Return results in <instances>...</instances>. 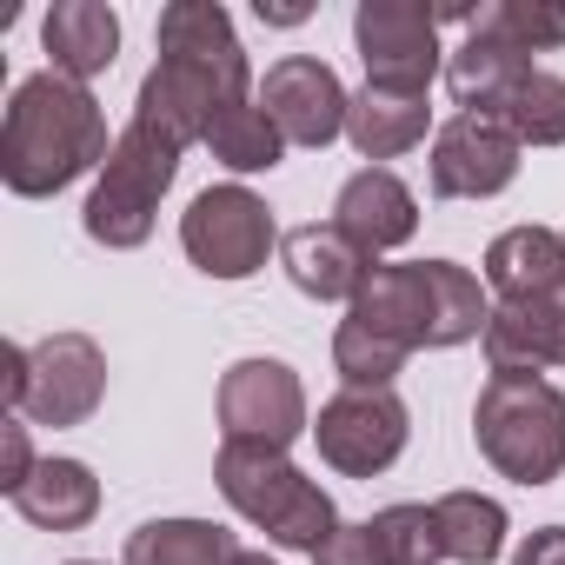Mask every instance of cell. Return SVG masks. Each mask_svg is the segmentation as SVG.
<instances>
[{"mask_svg": "<svg viewBox=\"0 0 565 565\" xmlns=\"http://www.w3.org/2000/svg\"><path fill=\"white\" fill-rule=\"evenodd\" d=\"M153 67L134 94V127L167 140L173 153L206 147L213 120L239 100H253V61L233 34V14L220 0H173L153 28Z\"/></svg>", "mask_w": 565, "mask_h": 565, "instance_id": "1", "label": "cell"}, {"mask_svg": "<svg viewBox=\"0 0 565 565\" xmlns=\"http://www.w3.org/2000/svg\"><path fill=\"white\" fill-rule=\"evenodd\" d=\"M114 140L120 134H107L100 100L81 81L41 67L14 87L8 120H0V180L14 200H54L74 180L100 173Z\"/></svg>", "mask_w": 565, "mask_h": 565, "instance_id": "2", "label": "cell"}, {"mask_svg": "<svg viewBox=\"0 0 565 565\" xmlns=\"http://www.w3.org/2000/svg\"><path fill=\"white\" fill-rule=\"evenodd\" d=\"M213 486H220V499L253 525V532H266V545H279V552H320L347 519H340V505H333V492L313 479V472H300L287 452H273V446H239V439H220V452H213Z\"/></svg>", "mask_w": 565, "mask_h": 565, "instance_id": "3", "label": "cell"}, {"mask_svg": "<svg viewBox=\"0 0 565 565\" xmlns=\"http://www.w3.org/2000/svg\"><path fill=\"white\" fill-rule=\"evenodd\" d=\"M472 446L512 486H552L565 472V386L539 373H486L472 399Z\"/></svg>", "mask_w": 565, "mask_h": 565, "instance_id": "4", "label": "cell"}, {"mask_svg": "<svg viewBox=\"0 0 565 565\" xmlns=\"http://www.w3.org/2000/svg\"><path fill=\"white\" fill-rule=\"evenodd\" d=\"M180 180V153L167 140H153L147 127H120L107 167L94 173L87 186V206H81V233L107 253H134L153 239V220H160V200L173 193Z\"/></svg>", "mask_w": 565, "mask_h": 565, "instance_id": "5", "label": "cell"}, {"mask_svg": "<svg viewBox=\"0 0 565 565\" xmlns=\"http://www.w3.org/2000/svg\"><path fill=\"white\" fill-rule=\"evenodd\" d=\"M279 220L273 206L246 186V180H226V186H206L186 200L180 213V253L206 273V279H226V287H239V279L266 273V259L279 253Z\"/></svg>", "mask_w": 565, "mask_h": 565, "instance_id": "6", "label": "cell"}, {"mask_svg": "<svg viewBox=\"0 0 565 565\" xmlns=\"http://www.w3.org/2000/svg\"><path fill=\"white\" fill-rule=\"evenodd\" d=\"M413 439V413L393 386H340L313 413V446L340 479H380L399 466Z\"/></svg>", "mask_w": 565, "mask_h": 565, "instance_id": "7", "label": "cell"}, {"mask_svg": "<svg viewBox=\"0 0 565 565\" xmlns=\"http://www.w3.org/2000/svg\"><path fill=\"white\" fill-rule=\"evenodd\" d=\"M439 28L446 21L426 0H360L353 8V54L366 61V87L433 94V81L446 74Z\"/></svg>", "mask_w": 565, "mask_h": 565, "instance_id": "8", "label": "cell"}, {"mask_svg": "<svg viewBox=\"0 0 565 565\" xmlns=\"http://www.w3.org/2000/svg\"><path fill=\"white\" fill-rule=\"evenodd\" d=\"M220 439H239V446H273L287 452L294 439L313 433V406H307V380L287 366V360H233L220 373Z\"/></svg>", "mask_w": 565, "mask_h": 565, "instance_id": "9", "label": "cell"}, {"mask_svg": "<svg viewBox=\"0 0 565 565\" xmlns=\"http://www.w3.org/2000/svg\"><path fill=\"white\" fill-rule=\"evenodd\" d=\"M107 399V353L94 333H47L28 347V386H21V419L28 426H87Z\"/></svg>", "mask_w": 565, "mask_h": 565, "instance_id": "10", "label": "cell"}, {"mask_svg": "<svg viewBox=\"0 0 565 565\" xmlns=\"http://www.w3.org/2000/svg\"><path fill=\"white\" fill-rule=\"evenodd\" d=\"M525 147L492 114H452L426 147V186L433 200H499L519 180Z\"/></svg>", "mask_w": 565, "mask_h": 565, "instance_id": "11", "label": "cell"}, {"mask_svg": "<svg viewBox=\"0 0 565 565\" xmlns=\"http://www.w3.org/2000/svg\"><path fill=\"white\" fill-rule=\"evenodd\" d=\"M259 107L266 120L287 134V147H333L347 140V114H353V94L340 87V74L320 61V54H287L273 61L266 81H259Z\"/></svg>", "mask_w": 565, "mask_h": 565, "instance_id": "12", "label": "cell"}, {"mask_svg": "<svg viewBox=\"0 0 565 565\" xmlns=\"http://www.w3.org/2000/svg\"><path fill=\"white\" fill-rule=\"evenodd\" d=\"M279 266H287L294 294H307V300H320V307H340V300L353 307L380 259H373L347 226L307 220V226H287V239H279Z\"/></svg>", "mask_w": 565, "mask_h": 565, "instance_id": "13", "label": "cell"}, {"mask_svg": "<svg viewBox=\"0 0 565 565\" xmlns=\"http://www.w3.org/2000/svg\"><path fill=\"white\" fill-rule=\"evenodd\" d=\"M486 373H552L565 366V287H545L532 300H492L486 320Z\"/></svg>", "mask_w": 565, "mask_h": 565, "instance_id": "14", "label": "cell"}, {"mask_svg": "<svg viewBox=\"0 0 565 565\" xmlns=\"http://www.w3.org/2000/svg\"><path fill=\"white\" fill-rule=\"evenodd\" d=\"M333 226H347L380 259V253H393V246H406L419 233V193L393 167H360L333 193Z\"/></svg>", "mask_w": 565, "mask_h": 565, "instance_id": "15", "label": "cell"}, {"mask_svg": "<svg viewBox=\"0 0 565 565\" xmlns=\"http://www.w3.org/2000/svg\"><path fill=\"white\" fill-rule=\"evenodd\" d=\"M41 47H47L54 74L87 87L120 61V14L107 0H54L47 21H41Z\"/></svg>", "mask_w": 565, "mask_h": 565, "instance_id": "16", "label": "cell"}, {"mask_svg": "<svg viewBox=\"0 0 565 565\" xmlns=\"http://www.w3.org/2000/svg\"><path fill=\"white\" fill-rule=\"evenodd\" d=\"M433 127V100L426 94H399V87H360L353 94V114H347V140L366 167H386L413 147H426Z\"/></svg>", "mask_w": 565, "mask_h": 565, "instance_id": "17", "label": "cell"}, {"mask_svg": "<svg viewBox=\"0 0 565 565\" xmlns=\"http://www.w3.org/2000/svg\"><path fill=\"white\" fill-rule=\"evenodd\" d=\"M353 320H366L373 333L426 353L433 340V287H426V259H399V266H373V279L360 287V300L347 307Z\"/></svg>", "mask_w": 565, "mask_h": 565, "instance_id": "18", "label": "cell"}, {"mask_svg": "<svg viewBox=\"0 0 565 565\" xmlns=\"http://www.w3.org/2000/svg\"><path fill=\"white\" fill-rule=\"evenodd\" d=\"M479 279H486V294H499V300H532L545 287H565V233L558 226H532V220L492 233Z\"/></svg>", "mask_w": 565, "mask_h": 565, "instance_id": "19", "label": "cell"}, {"mask_svg": "<svg viewBox=\"0 0 565 565\" xmlns=\"http://www.w3.org/2000/svg\"><path fill=\"white\" fill-rule=\"evenodd\" d=\"M14 512L41 532H87L100 519V479L87 459H41L34 479L14 492Z\"/></svg>", "mask_w": 565, "mask_h": 565, "instance_id": "20", "label": "cell"}, {"mask_svg": "<svg viewBox=\"0 0 565 565\" xmlns=\"http://www.w3.org/2000/svg\"><path fill=\"white\" fill-rule=\"evenodd\" d=\"M239 532L220 519H147L127 532L120 565H239Z\"/></svg>", "mask_w": 565, "mask_h": 565, "instance_id": "21", "label": "cell"}, {"mask_svg": "<svg viewBox=\"0 0 565 565\" xmlns=\"http://www.w3.org/2000/svg\"><path fill=\"white\" fill-rule=\"evenodd\" d=\"M532 67H539V61H525L519 47H499V41H486V34H466V41L446 54V94H452L459 114H492Z\"/></svg>", "mask_w": 565, "mask_h": 565, "instance_id": "22", "label": "cell"}, {"mask_svg": "<svg viewBox=\"0 0 565 565\" xmlns=\"http://www.w3.org/2000/svg\"><path fill=\"white\" fill-rule=\"evenodd\" d=\"M426 287H433V340L426 353H452L466 340H486L492 300H486V279L459 259H426Z\"/></svg>", "mask_w": 565, "mask_h": 565, "instance_id": "23", "label": "cell"}, {"mask_svg": "<svg viewBox=\"0 0 565 565\" xmlns=\"http://www.w3.org/2000/svg\"><path fill=\"white\" fill-rule=\"evenodd\" d=\"M433 512H439V539H446L452 565H492L505 552L512 519L492 492H446V499H433Z\"/></svg>", "mask_w": 565, "mask_h": 565, "instance_id": "24", "label": "cell"}, {"mask_svg": "<svg viewBox=\"0 0 565 565\" xmlns=\"http://www.w3.org/2000/svg\"><path fill=\"white\" fill-rule=\"evenodd\" d=\"M206 153H213L233 180H246V173H273L279 160H287V134L266 120V107H259V94H253V100H239V107H226V114L213 120Z\"/></svg>", "mask_w": 565, "mask_h": 565, "instance_id": "25", "label": "cell"}, {"mask_svg": "<svg viewBox=\"0 0 565 565\" xmlns=\"http://www.w3.org/2000/svg\"><path fill=\"white\" fill-rule=\"evenodd\" d=\"M466 34H486L499 47H519L525 61L532 54H558L565 47V0H486Z\"/></svg>", "mask_w": 565, "mask_h": 565, "instance_id": "26", "label": "cell"}, {"mask_svg": "<svg viewBox=\"0 0 565 565\" xmlns=\"http://www.w3.org/2000/svg\"><path fill=\"white\" fill-rule=\"evenodd\" d=\"M492 120H499L519 147H565V74L532 67V74L492 107Z\"/></svg>", "mask_w": 565, "mask_h": 565, "instance_id": "27", "label": "cell"}, {"mask_svg": "<svg viewBox=\"0 0 565 565\" xmlns=\"http://www.w3.org/2000/svg\"><path fill=\"white\" fill-rule=\"evenodd\" d=\"M406 360H413V347L373 333V327L353 320V313L333 327V373H340V386H393V380L406 373Z\"/></svg>", "mask_w": 565, "mask_h": 565, "instance_id": "28", "label": "cell"}, {"mask_svg": "<svg viewBox=\"0 0 565 565\" xmlns=\"http://www.w3.org/2000/svg\"><path fill=\"white\" fill-rule=\"evenodd\" d=\"M366 525H373L380 565H439V558H446V539H439V512H433V505H419V499L380 505Z\"/></svg>", "mask_w": 565, "mask_h": 565, "instance_id": "29", "label": "cell"}, {"mask_svg": "<svg viewBox=\"0 0 565 565\" xmlns=\"http://www.w3.org/2000/svg\"><path fill=\"white\" fill-rule=\"evenodd\" d=\"M34 466H41V459H34V426H28L21 413H8V419H0V492L14 499V492L34 479Z\"/></svg>", "mask_w": 565, "mask_h": 565, "instance_id": "30", "label": "cell"}, {"mask_svg": "<svg viewBox=\"0 0 565 565\" xmlns=\"http://www.w3.org/2000/svg\"><path fill=\"white\" fill-rule=\"evenodd\" d=\"M313 565H380V545H373V525L360 519V525H340L320 552H313Z\"/></svg>", "mask_w": 565, "mask_h": 565, "instance_id": "31", "label": "cell"}, {"mask_svg": "<svg viewBox=\"0 0 565 565\" xmlns=\"http://www.w3.org/2000/svg\"><path fill=\"white\" fill-rule=\"evenodd\" d=\"M512 565H565V525H539V532H525L519 552H512Z\"/></svg>", "mask_w": 565, "mask_h": 565, "instance_id": "32", "label": "cell"}, {"mask_svg": "<svg viewBox=\"0 0 565 565\" xmlns=\"http://www.w3.org/2000/svg\"><path fill=\"white\" fill-rule=\"evenodd\" d=\"M21 386H28V347L14 340V347H0V406H21Z\"/></svg>", "mask_w": 565, "mask_h": 565, "instance_id": "33", "label": "cell"}, {"mask_svg": "<svg viewBox=\"0 0 565 565\" xmlns=\"http://www.w3.org/2000/svg\"><path fill=\"white\" fill-rule=\"evenodd\" d=\"M266 28H300V21H313V8H300V0H259L253 8Z\"/></svg>", "mask_w": 565, "mask_h": 565, "instance_id": "34", "label": "cell"}, {"mask_svg": "<svg viewBox=\"0 0 565 565\" xmlns=\"http://www.w3.org/2000/svg\"><path fill=\"white\" fill-rule=\"evenodd\" d=\"M239 565H279V558H266V552H239Z\"/></svg>", "mask_w": 565, "mask_h": 565, "instance_id": "35", "label": "cell"}, {"mask_svg": "<svg viewBox=\"0 0 565 565\" xmlns=\"http://www.w3.org/2000/svg\"><path fill=\"white\" fill-rule=\"evenodd\" d=\"M67 565H100V558H67Z\"/></svg>", "mask_w": 565, "mask_h": 565, "instance_id": "36", "label": "cell"}]
</instances>
